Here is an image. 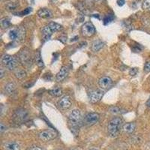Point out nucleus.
I'll list each match as a JSON object with an SVG mask.
<instances>
[{
  "label": "nucleus",
  "instance_id": "nucleus-39",
  "mask_svg": "<svg viewBox=\"0 0 150 150\" xmlns=\"http://www.w3.org/2000/svg\"><path fill=\"white\" fill-rule=\"evenodd\" d=\"M70 150H77V149H70Z\"/></svg>",
  "mask_w": 150,
  "mask_h": 150
},
{
  "label": "nucleus",
  "instance_id": "nucleus-36",
  "mask_svg": "<svg viewBox=\"0 0 150 150\" xmlns=\"http://www.w3.org/2000/svg\"><path fill=\"white\" fill-rule=\"evenodd\" d=\"M97 2H101V1H104V0H96Z\"/></svg>",
  "mask_w": 150,
  "mask_h": 150
},
{
  "label": "nucleus",
  "instance_id": "nucleus-20",
  "mask_svg": "<svg viewBox=\"0 0 150 150\" xmlns=\"http://www.w3.org/2000/svg\"><path fill=\"white\" fill-rule=\"evenodd\" d=\"M48 92H49L50 96H53V97H59V96H62V89L59 88V87H56V88H54V89L49 90Z\"/></svg>",
  "mask_w": 150,
  "mask_h": 150
},
{
  "label": "nucleus",
  "instance_id": "nucleus-18",
  "mask_svg": "<svg viewBox=\"0 0 150 150\" xmlns=\"http://www.w3.org/2000/svg\"><path fill=\"white\" fill-rule=\"evenodd\" d=\"M18 36H19V28L17 29H13L9 32L8 33V37L12 41H16L18 40Z\"/></svg>",
  "mask_w": 150,
  "mask_h": 150
},
{
  "label": "nucleus",
  "instance_id": "nucleus-11",
  "mask_svg": "<svg viewBox=\"0 0 150 150\" xmlns=\"http://www.w3.org/2000/svg\"><path fill=\"white\" fill-rule=\"evenodd\" d=\"M112 83V79L110 77H103L98 81V85L101 89H108L111 86Z\"/></svg>",
  "mask_w": 150,
  "mask_h": 150
},
{
  "label": "nucleus",
  "instance_id": "nucleus-34",
  "mask_svg": "<svg viewBox=\"0 0 150 150\" xmlns=\"http://www.w3.org/2000/svg\"><path fill=\"white\" fill-rule=\"evenodd\" d=\"M0 71H1V74H0V78H2V77H4L5 72H4V70H3V69H2V68H1V70H0Z\"/></svg>",
  "mask_w": 150,
  "mask_h": 150
},
{
  "label": "nucleus",
  "instance_id": "nucleus-24",
  "mask_svg": "<svg viewBox=\"0 0 150 150\" xmlns=\"http://www.w3.org/2000/svg\"><path fill=\"white\" fill-rule=\"evenodd\" d=\"M17 4L16 2H8V3L6 5V8L9 11H12V10H15L16 8H17Z\"/></svg>",
  "mask_w": 150,
  "mask_h": 150
},
{
  "label": "nucleus",
  "instance_id": "nucleus-26",
  "mask_svg": "<svg viewBox=\"0 0 150 150\" xmlns=\"http://www.w3.org/2000/svg\"><path fill=\"white\" fill-rule=\"evenodd\" d=\"M110 112L112 114H120L121 111L119 108H116V107H112V108H110Z\"/></svg>",
  "mask_w": 150,
  "mask_h": 150
},
{
  "label": "nucleus",
  "instance_id": "nucleus-37",
  "mask_svg": "<svg viewBox=\"0 0 150 150\" xmlns=\"http://www.w3.org/2000/svg\"><path fill=\"white\" fill-rule=\"evenodd\" d=\"M89 150H97V149H91Z\"/></svg>",
  "mask_w": 150,
  "mask_h": 150
},
{
  "label": "nucleus",
  "instance_id": "nucleus-6",
  "mask_svg": "<svg viewBox=\"0 0 150 150\" xmlns=\"http://www.w3.org/2000/svg\"><path fill=\"white\" fill-rule=\"evenodd\" d=\"M56 137H57L56 131L52 129L43 131L40 132L39 134H38V137H39L40 140L45 142H47L50 141V140H53V139L56 138Z\"/></svg>",
  "mask_w": 150,
  "mask_h": 150
},
{
  "label": "nucleus",
  "instance_id": "nucleus-7",
  "mask_svg": "<svg viewBox=\"0 0 150 150\" xmlns=\"http://www.w3.org/2000/svg\"><path fill=\"white\" fill-rule=\"evenodd\" d=\"M99 119H100V116L97 112H89L84 117V123L86 125H93L96 124L98 122Z\"/></svg>",
  "mask_w": 150,
  "mask_h": 150
},
{
  "label": "nucleus",
  "instance_id": "nucleus-22",
  "mask_svg": "<svg viewBox=\"0 0 150 150\" xmlns=\"http://www.w3.org/2000/svg\"><path fill=\"white\" fill-rule=\"evenodd\" d=\"M15 76L17 79H23L24 77H26V73L24 70H18L15 72Z\"/></svg>",
  "mask_w": 150,
  "mask_h": 150
},
{
  "label": "nucleus",
  "instance_id": "nucleus-12",
  "mask_svg": "<svg viewBox=\"0 0 150 150\" xmlns=\"http://www.w3.org/2000/svg\"><path fill=\"white\" fill-rule=\"evenodd\" d=\"M59 108L62 110L68 109L71 106V100L69 96H64L63 98H62L60 99V101H59Z\"/></svg>",
  "mask_w": 150,
  "mask_h": 150
},
{
  "label": "nucleus",
  "instance_id": "nucleus-9",
  "mask_svg": "<svg viewBox=\"0 0 150 150\" xmlns=\"http://www.w3.org/2000/svg\"><path fill=\"white\" fill-rule=\"evenodd\" d=\"M103 96H104V92L102 90L93 91V92H92L89 94V101L92 104H96V103L98 102L99 101H101V99L102 98Z\"/></svg>",
  "mask_w": 150,
  "mask_h": 150
},
{
  "label": "nucleus",
  "instance_id": "nucleus-28",
  "mask_svg": "<svg viewBox=\"0 0 150 150\" xmlns=\"http://www.w3.org/2000/svg\"><path fill=\"white\" fill-rule=\"evenodd\" d=\"M31 11H32V8H26L24 11H23L22 12H21L20 14L21 15H27Z\"/></svg>",
  "mask_w": 150,
  "mask_h": 150
},
{
  "label": "nucleus",
  "instance_id": "nucleus-8",
  "mask_svg": "<svg viewBox=\"0 0 150 150\" xmlns=\"http://www.w3.org/2000/svg\"><path fill=\"white\" fill-rule=\"evenodd\" d=\"M81 31H82V33L84 36L91 37L96 33V28L92 23L87 22L83 25Z\"/></svg>",
  "mask_w": 150,
  "mask_h": 150
},
{
  "label": "nucleus",
  "instance_id": "nucleus-21",
  "mask_svg": "<svg viewBox=\"0 0 150 150\" xmlns=\"http://www.w3.org/2000/svg\"><path fill=\"white\" fill-rule=\"evenodd\" d=\"M35 63L39 68H44L45 67V64H44V62H43L42 58H41L40 52H38L35 55Z\"/></svg>",
  "mask_w": 150,
  "mask_h": 150
},
{
  "label": "nucleus",
  "instance_id": "nucleus-16",
  "mask_svg": "<svg viewBox=\"0 0 150 150\" xmlns=\"http://www.w3.org/2000/svg\"><path fill=\"white\" fill-rule=\"evenodd\" d=\"M104 46V43L102 42L100 40H97V41H95L92 43V51L94 52H98L100 50L102 49Z\"/></svg>",
  "mask_w": 150,
  "mask_h": 150
},
{
  "label": "nucleus",
  "instance_id": "nucleus-35",
  "mask_svg": "<svg viewBox=\"0 0 150 150\" xmlns=\"http://www.w3.org/2000/svg\"><path fill=\"white\" fill-rule=\"evenodd\" d=\"M146 105L147 107H148V108H150V97L149 98V99H148V100H147L146 103Z\"/></svg>",
  "mask_w": 150,
  "mask_h": 150
},
{
  "label": "nucleus",
  "instance_id": "nucleus-13",
  "mask_svg": "<svg viewBox=\"0 0 150 150\" xmlns=\"http://www.w3.org/2000/svg\"><path fill=\"white\" fill-rule=\"evenodd\" d=\"M68 74V68L66 66H63L62 68L60 69L59 71L58 72V74H56V79L57 81L60 82V81H62V80H65L66 78V77Z\"/></svg>",
  "mask_w": 150,
  "mask_h": 150
},
{
  "label": "nucleus",
  "instance_id": "nucleus-32",
  "mask_svg": "<svg viewBox=\"0 0 150 150\" xmlns=\"http://www.w3.org/2000/svg\"><path fill=\"white\" fill-rule=\"evenodd\" d=\"M6 126H5L4 125L3 123H1V125H0V131H1V133H3L4 131L6 130Z\"/></svg>",
  "mask_w": 150,
  "mask_h": 150
},
{
  "label": "nucleus",
  "instance_id": "nucleus-2",
  "mask_svg": "<svg viewBox=\"0 0 150 150\" xmlns=\"http://www.w3.org/2000/svg\"><path fill=\"white\" fill-rule=\"evenodd\" d=\"M62 29V26L60 24L55 22L49 23L47 26H45L42 29L43 38H44V39L45 41H47L50 38V37H51L53 33L59 32Z\"/></svg>",
  "mask_w": 150,
  "mask_h": 150
},
{
  "label": "nucleus",
  "instance_id": "nucleus-30",
  "mask_svg": "<svg viewBox=\"0 0 150 150\" xmlns=\"http://www.w3.org/2000/svg\"><path fill=\"white\" fill-rule=\"evenodd\" d=\"M144 71L146 72H150V62H148L144 65Z\"/></svg>",
  "mask_w": 150,
  "mask_h": 150
},
{
  "label": "nucleus",
  "instance_id": "nucleus-23",
  "mask_svg": "<svg viewBox=\"0 0 150 150\" xmlns=\"http://www.w3.org/2000/svg\"><path fill=\"white\" fill-rule=\"evenodd\" d=\"M113 18H114L113 15H112V14H108V15L104 17L103 23H104V25H108V24H109L110 23H111L113 21Z\"/></svg>",
  "mask_w": 150,
  "mask_h": 150
},
{
  "label": "nucleus",
  "instance_id": "nucleus-10",
  "mask_svg": "<svg viewBox=\"0 0 150 150\" xmlns=\"http://www.w3.org/2000/svg\"><path fill=\"white\" fill-rule=\"evenodd\" d=\"M14 117L17 122H23L28 117V112L23 108H20L14 112Z\"/></svg>",
  "mask_w": 150,
  "mask_h": 150
},
{
  "label": "nucleus",
  "instance_id": "nucleus-38",
  "mask_svg": "<svg viewBox=\"0 0 150 150\" xmlns=\"http://www.w3.org/2000/svg\"><path fill=\"white\" fill-rule=\"evenodd\" d=\"M56 150H62V149H56Z\"/></svg>",
  "mask_w": 150,
  "mask_h": 150
},
{
  "label": "nucleus",
  "instance_id": "nucleus-27",
  "mask_svg": "<svg viewBox=\"0 0 150 150\" xmlns=\"http://www.w3.org/2000/svg\"><path fill=\"white\" fill-rule=\"evenodd\" d=\"M142 8L143 9H148L150 8V0H144L142 5Z\"/></svg>",
  "mask_w": 150,
  "mask_h": 150
},
{
  "label": "nucleus",
  "instance_id": "nucleus-4",
  "mask_svg": "<svg viewBox=\"0 0 150 150\" xmlns=\"http://www.w3.org/2000/svg\"><path fill=\"white\" fill-rule=\"evenodd\" d=\"M2 63L8 70H14L17 66V60L11 55H4L2 57Z\"/></svg>",
  "mask_w": 150,
  "mask_h": 150
},
{
  "label": "nucleus",
  "instance_id": "nucleus-5",
  "mask_svg": "<svg viewBox=\"0 0 150 150\" xmlns=\"http://www.w3.org/2000/svg\"><path fill=\"white\" fill-rule=\"evenodd\" d=\"M19 59L23 65L26 67L33 63V58H32L30 50L28 48L23 49L19 54Z\"/></svg>",
  "mask_w": 150,
  "mask_h": 150
},
{
  "label": "nucleus",
  "instance_id": "nucleus-33",
  "mask_svg": "<svg viewBox=\"0 0 150 150\" xmlns=\"http://www.w3.org/2000/svg\"><path fill=\"white\" fill-rule=\"evenodd\" d=\"M125 0H118L117 1V5H119V6H120V7L123 6V5H125Z\"/></svg>",
  "mask_w": 150,
  "mask_h": 150
},
{
  "label": "nucleus",
  "instance_id": "nucleus-29",
  "mask_svg": "<svg viewBox=\"0 0 150 150\" xmlns=\"http://www.w3.org/2000/svg\"><path fill=\"white\" fill-rule=\"evenodd\" d=\"M27 150H44L43 149H41V147L38 146H31L29 148L27 149Z\"/></svg>",
  "mask_w": 150,
  "mask_h": 150
},
{
  "label": "nucleus",
  "instance_id": "nucleus-3",
  "mask_svg": "<svg viewBox=\"0 0 150 150\" xmlns=\"http://www.w3.org/2000/svg\"><path fill=\"white\" fill-rule=\"evenodd\" d=\"M82 119V115L80 110L75 109L70 112L68 116V123L72 128H77L80 125Z\"/></svg>",
  "mask_w": 150,
  "mask_h": 150
},
{
  "label": "nucleus",
  "instance_id": "nucleus-14",
  "mask_svg": "<svg viewBox=\"0 0 150 150\" xmlns=\"http://www.w3.org/2000/svg\"><path fill=\"white\" fill-rule=\"evenodd\" d=\"M38 16L41 18L47 19L52 17V12L47 8H41L38 11Z\"/></svg>",
  "mask_w": 150,
  "mask_h": 150
},
{
  "label": "nucleus",
  "instance_id": "nucleus-17",
  "mask_svg": "<svg viewBox=\"0 0 150 150\" xmlns=\"http://www.w3.org/2000/svg\"><path fill=\"white\" fill-rule=\"evenodd\" d=\"M5 149L6 150H20L21 146L16 142H8L5 144Z\"/></svg>",
  "mask_w": 150,
  "mask_h": 150
},
{
  "label": "nucleus",
  "instance_id": "nucleus-15",
  "mask_svg": "<svg viewBox=\"0 0 150 150\" xmlns=\"http://www.w3.org/2000/svg\"><path fill=\"white\" fill-rule=\"evenodd\" d=\"M136 128V125L134 122H129L126 123V124L123 125L122 129L125 132H126L128 134H132L134 131H135Z\"/></svg>",
  "mask_w": 150,
  "mask_h": 150
},
{
  "label": "nucleus",
  "instance_id": "nucleus-1",
  "mask_svg": "<svg viewBox=\"0 0 150 150\" xmlns=\"http://www.w3.org/2000/svg\"><path fill=\"white\" fill-rule=\"evenodd\" d=\"M122 120L120 117H115L108 123V131L109 134L112 137L119 136L122 129Z\"/></svg>",
  "mask_w": 150,
  "mask_h": 150
},
{
  "label": "nucleus",
  "instance_id": "nucleus-31",
  "mask_svg": "<svg viewBox=\"0 0 150 150\" xmlns=\"http://www.w3.org/2000/svg\"><path fill=\"white\" fill-rule=\"evenodd\" d=\"M137 71H138L137 68H131V71H130V72H129V74H130V75H131V76H134V75L137 74Z\"/></svg>",
  "mask_w": 150,
  "mask_h": 150
},
{
  "label": "nucleus",
  "instance_id": "nucleus-25",
  "mask_svg": "<svg viewBox=\"0 0 150 150\" xmlns=\"http://www.w3.org/2000/svg\"><path fill=\"white\" fill-rule=\"evenodd\" d=\"M1 25L3 28H8L10 26V21L8 18H4L1 21Z\"/></svg>",
  "mask_w": 150,
  "mask_h": 150
},
{
  "label": "nucleus",
  "instance_id": "nucleus-19",
  "mask_svg": "<svg viewBox=\"0 0 150 150\" xmlns=\"http://www.w3.org/2000/svg\"><path fill=\"white\" fill-rule=\"evenodd\" d=\"M16 89V86L14 83H9L5 87V91L8 95H11Z\"/></svg>",
  "mask_w": 150,
  "mask_h": 150
}]
</instances>
